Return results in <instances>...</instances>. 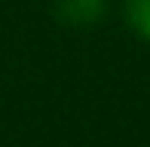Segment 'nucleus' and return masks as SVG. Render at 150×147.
<instances>
[{
    "label": "nucleus",
    "mask_w": 150,
    "mask_h": 147,
    "mask_svg": "<svg viewBox=\"0 0 150 147\" xmlns=\"http://www.w3.org/2000/svg\"><path fill=\"white\" fill-rule=\"evenodd\" d=\"M107 0H58L55 12L61 22L74 25V28H86V25H95L101 16H104Z\"/></svg>",
    "instance_id": "f257e3e1"
},
{
    "label": "nucleus",
    "mask_w": 150,
    "mask_h": 147,
    "mask_svg": "<svg viewBox=\"0 0 150 147\" xmlns=\"http://www.w3.org/2000/svg\"><path fill=\"white\" fill-rule=\"evenodd\" d=\"M126 18L135 34L150 40V0H126Z\"/></svg>",
    "instance_id": "f03ea898"
}]
</instances>
